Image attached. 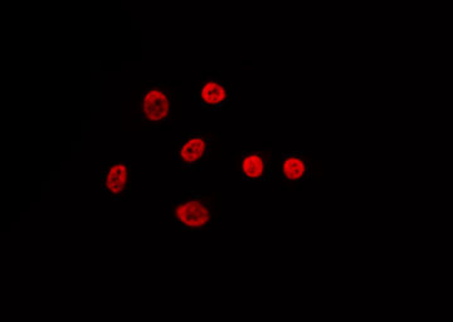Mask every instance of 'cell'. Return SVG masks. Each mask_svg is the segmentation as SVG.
<instances>
[{
    "instance_id": "6da1fadb",
    "label": "cell",
    "mask_w": 453,
    "mask_h": 322,
    "mask_svg": "<svg viewBox=\"0 0 453 322\" xmlns=\"http://www.w3.org/2000/svg\"><path fill=\"white\" fill-rule=\"evenodd\" d=\"M172 211L175 222L183 231H208L219 220V194L181 193L180 201L173 203Z\"/></svg>"
},
{
    "instance_id": "7a4b0ae2",
    "label": "cell",
    "mask_w": 453,
    "mask_h": 322,
    "mask_svg": "<svg viewBox=\"0 0 453 322\" xmlns=\"http://www.w3.org/2000/svg\"><path fill=\"white\" fill-rule=\"evenodd\" d=\"M174 91L168 83L151 82L142 89L139 111L144 120L166 121L172 115Z\"/></svg>"
},
{
    "instance_id": "3957f363",
    "label": "cell",
    "mask_w": 453,
    "mask_h": 322,
    "mask_svg": "<svg viewBox=\"0 0 453 322\" xmlns=\"http://www.w3.org/2000/svg\"><path fill=\"white\" fill-rule=\"evenodd\" d=\"M211 135L205 131H186L174 149V159L183 170L199 169L204 161L211 159Z\"/></svg>"
},
{
    "instance_id": "277c9868",
    "label": "cell",
    "mask_w": 453,
    "mask_h": 322,
    "mask_svg": "<svg viewBox=\"0 0 453 322\" xmlns=\"http://www.w3.org/2000/svg\"><path fill=\"white\" fill-rule=\"evenodd\" d=\"M131 166L127 161H107L103 164L101 188L109 193L112 201H122L124 194H130Z\"/></svg>"
},
{
    "instance_id": "5b68a950",
    "label": "cell",
    "mask_w": 453,
    "mask_h": 322,
    "mask_svg": "<svg viewBox=\"0 0 453 322\" xmlns=\"http://www.w3.org/2000/svg\"><path fill=\"white\" fill-rule=\"evenodd\" d=\"M243 180L270 181L273 174V153L270 150L250 151L241 155Z\"/></svg>"
},
{
    "instance_id": "8992f818",
    "label": "cell",
    "mask_w": 453,
    "mask_h": 322,
    "mask_svg": "<svg viewBox=\"0 0 453 322\" xmlns=\"http://www.w3.org/2000/svg\"><path fill=\"white\" fill-rule=\"evenodd\" d=\"M312 154L295 151L283 154L281 160L282 183H297L311 177Z\"/></svg>"
},
{
    "instance_id": "52a82bcc",
    "label": "cell",
    "mask_w": 453,
    "mask_h": 322,
    "mask_svg": "<svg viewBox=\"0 0 453 322\" xmlns=\"http://www.w3.org/2000/svg\"><path fill=\"white\" fill-rule=\"evenodd\" d=\"M232 85L226 80L208 79L202 83L199 89V101L203 109L216 111L225 106L231 98Z\"/></svg>"
}]
</instances>
